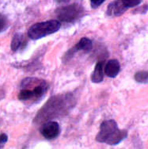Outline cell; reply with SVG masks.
<instances>
[{
  "instance_id": "cell-7",
  "label": "cell",
  "mask_w": 148,
  "mask_h": 149,
  "mask_svg": "<svg viewBox=\"0 0 148 149\" xmlns=\"http://www.w3.org/2000/svg\"><path fill=\"white\" fill-rule=\"evenodd\" d=\"M120 64L117 60H110L106 63L105 67V74L109 78L117 77L120 73Z\"/></svg>"
},
{
  "instance_id": "cell-11",
  "label": "cell",
  "mask_w": 148,
  "mask_h": 149,
  "mask_svg": "<svg viewBox=\"0 0 148 149\" xmlns=\"http://www.w3.org/2000/svg\"><path fill=\"white\" fill-rule=\"evenodd\" d=\"M135 80L140 83H148V72L141 71L135 74Z\"/></svg>"
},
{
  "instance_id": "cell-10",
  "label": "cell",
  "mask_w": 148,
  "mask_h": 149,
  "mask_svg": "<svg viewBox=\"0 0 148 149\" xmlns=\"http://www.w3.org/2000/svg\"><path fill=\"white\" fill-rule=\"evenodd\" d=\"M26 43V40L24 39L22 34L21 33H16L14 35L11 41V50L13 52H17L20 48H24L25 46L23 45V44Z\"/></svg>"
},
{
  "instance_id": "cell-14",
  "label": "cell",
  "mask_w": 148,
  "mask_h": 149,
  "mask_svg": "<svg viewBox=\"0 0 148 149\" xmlns=\"http://www.w3.org/2000/svg\"><path fill=\"white\" fill-rule=\"evenodd\" d=\"M121 1L128 9L139 6L141 3V0H121Z\"/></svg>"
},
{
  "instance_id": "cell-12",
  "label": "cell",
  "mask_w": 148,
  "mask_h": 149,
  "mask_svg": "<svg viewBox=\"0 0 148 149\" xmlns=\"http://www.w3.org/2000/svg\"><path fill=\"white\" fill-rule=\"evenodd\" d=\"M33 97H35L34 93H33V91H31V90L24 89L22 91H21L19 95H18V98L21 101L29 100V99H31Z\"/></svg>"
},
{
  "instance_id": "cell-1",
  "label": "cell",
  "mask_w": 148,
  "mask_h": 149,
  "mask_svg": "<svg viewBox=\"0 0 148 149\" xmlns=\"http://www.w3.org/2000/svg\"><path fill=\"white\" fill-rule=\"evenodd\" d=\"M128 136V132L119 129L114 120L103 121L100 125V130L96 136V141L108 145H117L122 142Z\"/></svg>"
},
{
  "instance_id": "cell-9",
  "label": "cell",
  "mask_w": 148,
  "mask_h": 149,
  "mask_svg": "<svg viewBox=\"0 0 148 149\" xmlns=\"http://www.w3.org/2000/svg\"><path fill=\"white\" fill-rule=\"evenodd\" d=\"M104 62L99 61L95 65L94 70L91 74V81L94 83H99L104 79Z\"/></svg>"
},
{
  "instance_id": "cell-2",
  "label": "cell",
  "mask_w": 148,
  "mask_h": 149,
  "mask_svg": "<svg viewBox=\"0 0 148 149\" xmlns=\"http://www.w3.org/2000/svg\"><path fill=\"white\" fill-rule=\"evenodd\" d=\"M60 21L49 20L36 23L28 29V37L31 40H37L40 38L56 33L60 29Z\"/></svg>"
},
{
  "instance_id": "cell-13",
  "label": "cell",
  "mask_w": 148,
  "mask_h": 149,
  "mask_svg": "<svg viewBox=\"0 0 148 149\" xmlns=\"http://www.w3.org/2000/svg\"><path fill=\"white\" fill-rule=\"evenodd\" d=\"M9 26V22L6 16L0 14V33L7 29Z\"/></svg>"
},
{
  "instance_id": "cell-4",
  "label": "cell",
  "mask_w": 148,
  "mask_h": 149,
  "mask_svg": "<svg viewBox=\"0 0 148 149\" xmlns=\"http://www.w3.org/2000/svg\"><path fill=\"white\" fill-rule=\"evenodd\" d=\"M83 13V9L82 6L74 3L67 6H62L57 9L56 14L60 22H73L79 18Z\"/></svg>"
},
{
  "instance_id": "cell-5",
  "label": "cell",
  "mask_w": 148,
  "mask_h": 149,
  "mask_svg": "<svg viewBox=\"0 0 148 149\" xmlns=\"http://www.w3.org/2000/svg\"><path fill=\"white\" fill-rule=\"evenodd\" d=\"M60 132V125L56 121H48L42 125L40 133L47 140H53L56 138Z\"/></svg>"
},
{
  "instance_id": "cell-8",
  "label": "cell",
  "mask_w": 148,
  "mask_h": 149,
  "mask_svg": "<svg viewBox=\"0 0 148 149\" xmlns=\"http://www.w3.org/2000/svg\"><path fill=\"white\" fill-rule=\"evenodd\" d=\"M92 49H93V43L91 40H90L87 37H83L69 52H72L71 54L73 55L74 52L77 51H84L85 52H89L91 51Z\"/></svg>"
},
{
  "instance_id": "cell-16",
  "label": "cell",
  "mask_w": 148,
  "mask_h": 149,
  "mask_svg": "<svg viewBox=\"0 0 148 149\" xmlns=\"http://www.w3.org/2000/svg\"><path fill=\"white\" fill-rule=\"evenodd\" d=\"M55 1L58 3H67L70 2L71 0H55Z\"/></svg>"
},
{
  "instance_id": "cell-3",
  "label": "cell",
  "mask_w": 148,
  "mask_h": 149,
  "mask_svg": "<svg viewBox=\"0 0 148 149\" xmlns=\"http://www.w3.org/2000/svg\"><path fill=\"white\" fill-rule=\"evenodd\" d=\"M66 98L67 97L64 96H56L50 98V100L48 101V102L41 109L37 118L45 121L49 119H53L60 115L67 106L64 101Z\"/></svg>"
},
{
  "instance_id": "cell-15",
  "label": "cell",
  "mask_w": 148,
  "mask_h": 149,
  "mask_svg": "<svg viewBox=\"0 0 148 149\" xmlns=\"http://www.w3.org/2000/svg\"><path fill=\"white\" fill-rule=\"evenodd\" d=\"M106 0H90V6L92 8L96 9L97 7H99L101 4H102Z\"/></svg>"
},
{
  "instance_id": "cell-6",
  "label": "cell",
  "mask_w": 148,
  "mask_h": 149,
  "mask_svg": "<svg viewBox=\"0 0 148 149\" xmlns=\"http://www.w3.org/2000/svg\"><path fill=\"white\" fill-rule=\"evenodd\" d=\"M128 10L121 0H115L113 2L108 4L106 15L109 17H119L122 15Z\"/></svg>"
}]
</instances>
